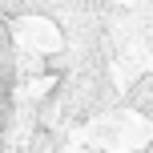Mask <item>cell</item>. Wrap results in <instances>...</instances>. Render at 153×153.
I'll list each match as a JSON object with an SVG mask.
<instances>
[]
</instances>
